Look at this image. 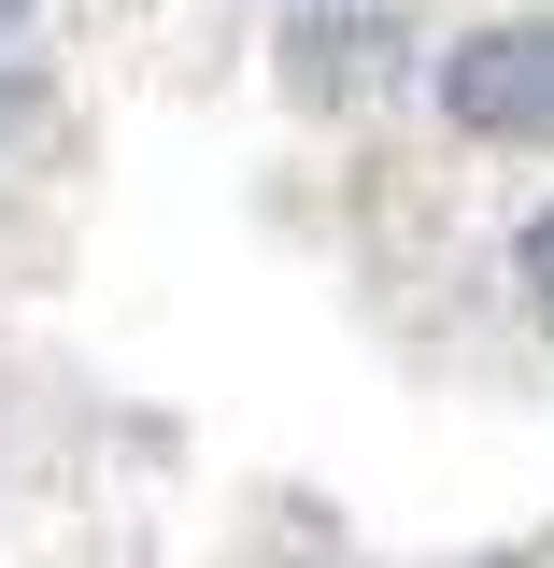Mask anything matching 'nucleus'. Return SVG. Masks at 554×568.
<instances>
[{
	"label": "nucleus",
	"mask_w": 554,
	"mask_h": 568,
	"mask_svg": "<svg viewBox=\"0 0 554 568\" xmlns=\"http://www.w3.org/2000/svg\"><path fill=\"white\" fill-rule=\"evenodd\" d=\"M441 114L484 129V142H541V129H554V29H541V14L470 29V43L441 58Z\"/></svg>",
	"instance_id": "obj_1"
},
{
	"label": "nucleus",
	"mask_w": 554,
	"mask_h": 568,
	"mask_svg": "<svg viewBox=\"0 0 554 568\" xmlns=\"http://www.w3.org/2000/svg\"><path fill=\"white\" fill-rule=\"evenodd\" d=\"M512 271H526V284H541V298H554V213H541V227H526V242H512Z\"/></svg>",
	"instance_id": "obj_2"
}]
</instances>
